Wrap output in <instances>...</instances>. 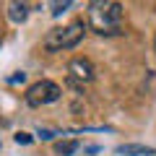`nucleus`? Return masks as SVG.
<instances>
[{"label": "nucleus", "mask_w": 156, "mask_h": 156, "mask_svg": "<svg viewBox=\"0 0 156 156\" xmlns=\"http://www.w3.org/2000/svg\"><path fill=\"white\" fill-rule=\"evenodd\" d=\"M8 18L13 23H23L29 18V3L26 0H11L8 3Z\"/></svg>", "instance_id": "5"}, {"label": "nucleus", "mask_w": 156, "mask_h": 156, "mask_svg": "<svg viewBox=\"0 0 156 156\" xmlns=\"http://www.w3.org/2000/svg\"><path fill=\"white\" fill-rule=\"evenodd\" d=\"M23 81H26V73H16V76L8 78V83H23Z\"/></svg>", "instance_id": "10"}, {"label": "nucleus", "mask_w": 156, "mask_h": 156, "mask_svg": "<svg viewBox=\"0 0 156 156\" xmlns=\"http://www.w3.org/2000/svg\"><path fill=\"white\" fill-rule=\"evenodd\" d=\"M154 47H156V44H154Z\"/></svg>", "instance_id": "12"}, {"label": "nucleus", "mask_w": 156, "mask_h": 156, "mask_svg": "<svg viewBox=\"0 0 156 156\" xmlns=\"http://www.w3.org/2000/svg\"><path fill=\"white\" fill-rule=\"evenodd\" d=\"M86 34V23L83 21H73L68 26H57V29H50L44 37V50L47 52H62V50H73V47L81 44V39Z\"/></svg>", "instance_id": "2"}, {"label": "nucleus", "mask_w": 156, "mask_h": 156, "mask_svg": "<svg viewBox=\"0 0 156 156\" xmlns=\"http://www.w3.org/2000/svg\"><path fill=\"white\" fill-rule=\"evenodd\" d=\"M55 151L60 156H70L78 151V140H60V143H55Z\"/></svg>", "instance_id": "7"}, {"label": "nucleus", "mask_w": 156, "mask_h": 156, "mask_svg": "<svg viewBox=\"0 0 156 156\" xmlns=\"http://www.w3.org/2000/svg\"><path fill=\"white\" fill-rule=\"evenodd\" d=\"M31 135H29V133H16V143H21V146H29V143H31Z\"/></svg>", "instance_id": "9"}, {"label": "nucleus", "mask_w": 156, "mask_h": 156, "mask_svg": "<svg viewBox=\"0 0 156 156\" xmlns=\"http://www.w3.org/2000/svg\"><path fill=\"white\" fill-rule=\"evenodd\" d=\"M68 73H70V78H76L78 83H89V81H94L96 68H94V62L86 60V57H76V60L68 62Z\"/></svg>", "instance_id": "4"}, {"label": "nucleus", "mask_w": 156, "mask_h": 156, "mask_svg": "<svg viewBox=\"0 0 156 156\" xmlns=\"http://www.w3.org/2000/svg\"><path fill=\"white\" fill-rule=\"evenodd\" d=\"M39 138H42V140H52L55 133H52V130H39Z\"/></svg>", "instance_id": "11"}, {"label": "nucleus", "mask_w": 156, "mask_h": 156, "mask_svg": "<svg viewBox=\"0 0 156 156\" xmlns=\"http://www.w3.org/2000/svg\"><path fill=\"white\" fill-rule=\"evenodd\" d=\"M70 3H73V0H52V3H50V13H52L55 18L62 16V13L70 8Z\"/></svg>", "instance_id": "8"}, {"label": "nucleus", "mask_w": 156, "mask_h": 156, "mask_svg": "<svg viewBox=\"0 0 156 156\" xmlns=\"http://www.w3.org/2000/svg\"><path fill=\"white\" fill-rule=\"evenodd\" d=\"M89 26L101 37H117L125 31V8L117 0H89Z\"/></svg>", "instance_id": "1"}, {"label": "nucleus", "mask_w": 156, "mask_h": 156, "mask_svg": "<svg viewBox=\"0 0 156 156\" xmlns=\"http://www.w3.org/2000/svg\"><path fill=\"white\" fill-rule=\"evenodd\" d=\"M117 154L120 156H156V148L140 146V143H125V146H117Z\"/></svg>", "instance_id": "6"}, {"label": "nucleus", "mask_w": 156, "mask_h": 156, "mask_svg": "<svg viewBox=\"0 0 156 156\" xmlns=\"http://www.w3.org/2000/svg\"><path fill=\"white\" fill-rule=\"evenodd\" d=\"M60 94H62V89L55 81H37V83L29 86V91H26V104L29 107H44V104L57 101Z\"/></svg>", "instance_id": "3"}]
</instances>
